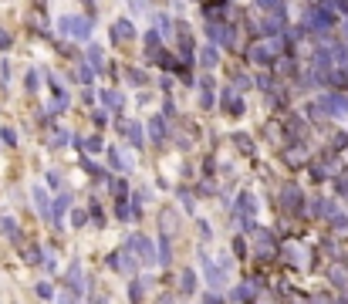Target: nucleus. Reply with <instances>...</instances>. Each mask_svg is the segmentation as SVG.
I'll return each mask as SVG.
<instances>
[{"label": "nucleus", "instance_id": "obj_20", "mask_svg": "<svg viewBox=\"0 0 348 304\" xmlns=\"http://www.w3.org/2000/svg\"><path fill=\"white\" fill-rule=\"evenodd\" d=\"M152 21H156V34H159V37H169V34H172V27H169V17H166V14H156Z\"/></svg>", "mask_w": 348, "mask_h": 304}, {"label": "nucleus", "instance_id": "obj_2", "mask_svg": "<svg viewBox=\"0 0 348 304\" xmlns=\"http://www.w3.org/2000/svg\"><path fill=\"white\" fill-rule=\"evenodd\" d=\"M200 264H203V274H206V284H210V288H227V271H230V260H227V257H220V264H217L213 257L203 254Z\"/></svg>", "mask_w": 348, "mask_h": 304}, {"label": "nucleus", "instance_id": "obj_4", "mask_svg": "<svg viewBox=\"0 0 348 304\" xmlns=\"http://www.w3.org/2000/svg\"><path fill=\"white\" fill-rule=\"evenodd\" d=\"M308 24H311V31H328V27L335 24V17H332V10L328 7H318V10H311V17H308Z\"/></svg>", "mask_w": 348, "mask_h": 304}, {"label": "nucleus", "instance_id": "obj_15", "mask_svg": "<svg viewBox=\"0 0 348 304\" xmlns=\"http://www.w3.org/2000/svg\"><path fill=\"white\" fill-rule=\"evenodd\" d=\"M254 294H257V284L250 280V284H240V288H234V294H230V297H234V301H254Z\"/></svg>", "mask_w": 348, "mask_h": 304}, {"label": "nucleus", "instance_id": "obj_16", "mask_svg": "<svg viewBox=\"0 0 348 304\" xmlns=\"http://www.w3.org/2000/svg\"><path fill=\"white\" fill-rule=\"evenodd\" d=\"M108 162H112V169H132V162L122 156L119 145H112V149H108Z\"/></svg>", "mask_w": 348, "mask_h": 304}, {"label": "nucleus", "instance_id": "obj_5", "mask_svg": "<svg viewBox=\"0 0 348 304\" xmlns=\"http://www.w3.org/2000/svg\"><path fill=\"white\" fill-rule=\"evenodd\" d=\"M108 264H112L119 274H132V271H136V257H132L129 250H119V254L108 257Z\"/></svg>", "mask_w": 348, "mask_h": 304}, {"label": "nucleus", "instance_id": "obj_30", "mask_svg": "<svg viewBox=\"0 0 348 304\" xmlns=\"http://www.w3.org/2000/svg\"><path fill=\"white\" fill-rule=\"evenodd\" d=\"M0 226H4V233L17 237V226H14V220H10V216H4V220H0Z\"/></svg>", "mask_w": 348, "mask_h": 304}, {"label": "nucleus", "instance_id": "obj_7", "mask_svg": "<svg viewBox=\"0 0 348 304\" xmlns=\"http://www.w3.org/2000/svg\"><path fill=\"white\" fill-rule=\"evenodd\" d=\"M31 196H34V206H37V213L44 216V220H51V200H48V193H44V186L34 183V186H31Z\"/></svg>", "mask_w": 348, "mask_h": 304}, {"label": "nucleus", "instance_id": "obj_17", "mask_svg": "<svg viewBox=\"0 0 348 304\" xmlns=\"http://www.w3.org/2000/svg\"><path fill=\"white\" fill-rule=\"evenodd\" d=\"M149 136H152V142H162V139H166V122H162L159 115L149 122Z\"/></svg>", "mask_w": 348, "mask_h": 304}, {"label": "nucleus", "instance_id": "obj_29", "mask_svg": "<svg viewBox=\"0 0 348 304\" xmlns=\"http://www.w3.org/2000/svg\"><path fill=\"white\" fill-rule=\"evenodd\" d=\"M24 85H27V91H37V88H41V81H37V71H27V81H24Z\"/></svg>", "mask_w": 348, "mask_h": 304}, {"label": "nucleus", "instance_id": "obj_11", "mask_svg": "<svg viewBox=\"0 0 348 304\" xmlns=\"http://www.w3.org/2000/svg\"><path fill=\"white\" fill-rule=\"evenodd\" d=\"M179 291L183 294H196V271H189V267L179 271Z\"/></svg>", "mask_w": 348, "mask_h": 304}, {"label": "nucleus", "instance_id": "obj_32", "mask_svg": "<svg viewBox=\"0 0 348 304\" xmlns=\"http://www.w3.org/2000/svg\"><path fill=\"white\" fill-rule=\"evenodd\" d=\"M71 226H85V213H81V210L71 213Z\"/></svg>", "mask_w": 348, "mask_h": 304}, {"label": "nucleus", "instance_id": "obj_6", "mask_svg": "<svg viewBox=\"0 0 348 304\" xmlns=\"http://www.w3.org/2000/svg\"><path fill=\"white\" fill-rule=\"evenodd\" d=\"M112 37L119 41V44L132 41V37H136V24H132L129 17H119V21H115V27H112Z\"/></svg>", "mask_w": 348, "mask_h": 304}, {"label": "nucleus", "instance_id": "obj_31", "mask_svg": "<svg viewBox=\"0 0 348 304\" xmlns=\"http://www.w3.org/2000/svg\"><path fill=\"white\" fill-rule=\"evenodd\" d=\"M4 142H7V145H17V132H14V128H4Z\"/></svg>", "mask_w": 348, "mask_h": 304}, {"label": "nucleus", "instance_id": "obj_9", "mask_svg": "<svg viewBox=\"0 0 348 304\" xmlns=\"http://www.w3.org/2000/svg\"><path fill=\"white\" fill-rule=\"evenodd\" d=\"M98 102L105 105V108H112V112H119L122 105H125V98H122L119 91H112V88H102L98 91Z\"/></svg>", "mask_w": 348, "mask_h": 304}, {"label": "nucleus", "instance_id": "obj_33", "mask_svg": "<svg viewBox=\"0 0 348 304\" xmlns=\"http://www.w3.org/2000/svg\"><path fill=\"white\" fill-rule=\"evenodd\" d=\"M68 142V132H54V139H51V145H65Z\"/></svg>", "mask_w": 348, "mask_h": 304}, {"label": "nucleus", "instance_id": "obj_25", "mask_svg": "<svg viewBox=\"0 0 348 304\" xmlns=\"http://www.w3.org/2000/svg\"><path fill=\"white\" fill-rule=\"evenodd\" d=\"M57 304H81V301H78V291H71V288H68L65 294H57Z\"/></svg>", "mask_w": 348, "mask_h": 304}, {"label": "nucleus", "instance_id": "obj_27", "mask_svg": "<svg viewBox=\"0 0 348 304\" xmlns=\"http://www.w3.org/2000/svg\"><path fill=\"white\" fill-rule=\"evenodd\" d=\"M169 257H172L169 240H159V260H162V264H169Z\"/></svg>", "mask_w": 348, "mask_h": 304}, {"label": "nucleus", "instance_id": "obj_13", "mask_svg": "<svg viewBox=\"0 0 348 304\" xmlns=\"http://www.w3.org/2000/svg\"><path fill=\"white\" fill-rule=\"evenodd\" d=\"M254 250H257V257H267L270 250H274V237H270L267 230L257 233V243H254Z\"/></svg>", "mask_w": 348, "mask_h": 304}, {"label": "nucleus", "instance_id": "obj_21", "mask_svg": "<svg viewBox=\"0 0 348 304\" xmlns=\"http://www.w3.org/2000/svg\"><path fill=\"white\" fill-rule=\"evenodd\" d=\"M68 288H71V291H81V267H78V264L68 267Z\"/></svg>", "mask_w": 348, "mask_h": 304}, {"label": "nucleus", "instance_id": "obj_22", "mask_svg": "<svg viewBox=\"0 0 348 304\" xmlns=\"http://www.w3.org/2000/svg\"><path fill=\"white\" fill-rule=\"evenodd\" d=\"M146 288H149V277L136 280V284H132V291H129V297H132V301H142V294H146Z\"/></svg>", "mask_w": 348, "mask_h": 304}, {"label": "nucleus", "instance_id": "obj_19", "mask_svg": "<svg viewBox=\"0 0 348 304\" xmlns=\"http://www.w3.org/2000/svg\"><path fill=\"white\" fill-rule=\"evenodd\" d=\"M88 64L95 68V71H102V68H105V51L102 48H88Z\"/></svg>", "mask_w": 348, "mask_h": 304}, {"label": "nucleus", "instance_id": "obj_26", "mask_svg": "<svg viewBox=\"0 0 348 304\" xmlns=\"http://www.w3.org/2000/svg\"><path fill=\"white\" fill-rule=\"evenodd\" d=\"M125 78H129L132 85H146V74H142V71H136V68H125Z\"/></svg>", "mask_w": 348, "mask_h": 304}, {"label": "nucleus", "instance_id": "obj_24", "mask_svg": "<svg viewBox=\"0 0 348 304\" xmlns=\"http://www.w3.org/2000/svg\"><path fill=\"white\" fill-rule=\"evenodd\" d=\"M85 149H88V152H102V149H105V142H102V136H91V139H85Z\"/></svg>", "mask_w": 348, "mask_h": 304}, {"label": "nucleus", "instance_id": "obj_12", "mask_svg": "<svg viewBox=\"0 0 348 304\" xmlns=\"http://www.w3.org/2000/svg\"><path fill=\"white\" fill-rule=\"evenodd\" d=\"M122 132H125V139H129L136 149H142V125H139V122H125Z\"/></svg>", "mask_w": 348, "mask_h": 304}, {"label": "nucleus", "instance_id": "obj_10", "mask_svg": "<svg viewBox=\"0 0 348 304\" xmlns=\"http://www.w3.org/2000/svg\"><path fill=\"white\" fill-rule=\"evenodd\" d=\"M281 203L291 210V213H298V210H301V193H298V186H287V189L281 193Z\"/></svg>", "mask_w": 348, "mask_h": 304}, {"label": "nucleus", "instance_id": "obj_14", "mask_svg": "<svg viewBox=\"0 0 348 304\" xmlns=\"http://www.w3.org/2000/svg\"><path fill=\"white\" fill-rule=\"evenodd\" d=\"M223 112L240 115V112H243V98H240V95H234V91H223Z\"/></svg>", "mask_w": 348, "mask_h": 304}, {"label": "nucleus", "instance_id": "obj_8", "mask_svg": "<svg viewBox=\"0 0 348 304\" xmlns=\"http://www.w3.org/2000/svg\"><path fill=\"white\" fill-rule=\"evenodd\" d=\"M277 51H281V41L270 37V41H264V44H257V48H254L250 54H254V61H270V58H274Z\"/></svg>", "mask_w": 348, "mask_h": 304}, {"label": "nucleus", "instance_id": "obj_34", "mask_svg": "<svg viewBox=\"0 0 348 304\" xmlns=\"http://www.w3.org/2000/svg\"><path fill=\"white\" fill-rule=\"evenodd\" d=\"M48 183L51 186H61V173H48Z\"/></svg>", "mask_w": 348, "mask_h": 304}, {"label": "nucleus", "instance_id": "obj_28", "mask_svg": "<svg viewBox=\"0 0 348 304\" xmlns=\"http://www.w3.org/2000/svg\"><path fill=\"white\" fill-rule=\"evenodd\" d=\"M179 200H183V206H186V213H193L196 210V203H193V196H189L186 189H179Z\"/></svg>", "mask_w": 348, "mask_h": 304}, {"label": "nucleus", "instance_id": "obj_1", "mask_svg": "<svg viewBox=\"0 0 348 304\" xmlns=\"http://www.w3.org/2000/svg\"><path fill=\"white\" fill-rule=\"evenodd\" d=\"M57 34L71 41H88L91 37V21L81 14H61L57 17Z\"/></svg>", "mask_w": 348, "mask_h": 304}, {"label": "nucleus", "instance_id": "obj_18", "mask_svg": "<svg viewBox=\"0 0 348 304\" xmlns=\"http://www.w3.org/2000/svg\"><path fill=\"white\" fill-rule=\"evenodd\" d=\"M217 61H220V54H217V48H213V44L200 51V64H203V68H217Z\"/></svg>", "mask_w": 348, "mask_h": 304}, {"label": "nucleus", "instance_id": "obj_23", "mask_svg": "<svg viewBox=\"0 0 348 304\" xmlns=\"http://www.w3.org/2000/svg\"><path fill=\"white\" fill-rule=\"evenodd\" d=\"M37 297H41V301H54V288H51L48 280H41V284H37Z\"/></svg>", "mask_w": 348, "mask_h": 304}, {"label": "nucleus", "instance_id": "obj_3", "mask_svg": "<svg viewBox=\"0 0 348 304\" xmlns=\"http://www.w3.org/2000/svg\"><path fill=\"white\" fill-rule=\"evenodd\" d=\"M125 250L139 257V264H146V267L156 264V243L149 237H142V233H132L129 240H125Z\"/></svg>", "mask_w": 348, "mask_h": 304}]
</instances>
